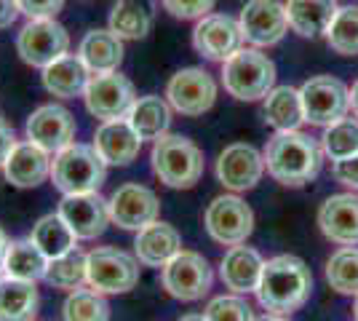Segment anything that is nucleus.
I'll return each instance as SVG.
<instances>
[{"mask_svg": "<svg viewBox=\"0 0 358 321\" xmlns=\"http://www.w3.org/2000/svg\"><path fill=\"white\" fill-rule=\"evenodd\" d=\"M313 273L294 255H278L265 262L262 278L257 284V300L268 313L289 316L310 300Z\"/></svg>", "mask_w": 358, "mask_h": 321, "instance_id": "obj_1", "label": "nucleus"}, {"mask_svg": "<svg viewBox=\"0 0 358 321\" xmlns=\"http://www.w3.org/2000/svg\"><path fill=\"white\" fill-rule=\"evenodd\" d=\"M262 155H265V169L275 183L299 187L318 177L324 150L310 134L297 129V131H275L268 139Z\"/></svg>", "mask_w": 358, "mask_h": 321, "instance_id": "obj_2", "label": "nucleus"}, {"mask_svg": "<svg viewBox=\"0 0 358 321\" xmlns=\"http://www.w3.org/2000/svg\"><path fill=\"white\" fill-rule=\"evenodd\" d=\"M150 164L155 177L174 190H187L203 177V153L193 139L182 134H166L152 142Z\"/></svg>", "mask_w": 358, "mask_h": 321, "instance_id": "obj_3", "label": "nucleus"}, {"mask_svg": "<svg viewBox=\"0 0 358 321\" xmlns=\"http://www.w3.org/2000/svg\"><path fill=\"white\" fill-rule=\"evenodd\" d=\"M107 177V164L94 150V145L73 142L54 155L51 164V183L62 196L75 193H99Z\"/></svg>", "mask_w": 358, "mask_h": 321, "instance_id": "obj_4", "label": "nucleus"}, {"mask_svg": "<svg viewBox=\"0 0 358 321\" xmlns=\"http://www.w3.org/2000/svg\"><path fill=\"white\" fill-rule=\"evenodd\" d=\"M222 86L241 102L265 99L275 89V64L259 48H241L222 64Z\"/></svg>", "mask_w": 358, "mask_h": 321, "instance_id": "obj_5", "label": "nucleus"}, {"mask_svg": "<svg viewBox=\"0 0 358 321\" xmlns=\"http://www.w3.org/2000/svg\"><path fill=\"white\" fill-rule=\"evenodd\" d=\"M139 284V260L118 246L86 252V287L99 294H126Z\"/></svg>", "mask_w": 358, "mask_h": 321, "instance_id": "obj_6", "label": "nucleus"}, {"mask_svg": "<svg viewBox=\"0 0 358 321\" xmlns=\"http://www.w3.org/2000/svg\"><path fill=\"white\" fill-rule=\"evenodd\" d=\"M16 54L24 64L45 70L51 62L70 54V32L57 19H27L16 35Z\"/></svg>", "mask_w": 358, "mask_h": 321, "instance_id": "obj_7", "label": "nucleus"}, {"mask_svg": "<svg viewBox=\"0 0 358 321\" xmlns=\"http://www.w3.org/2000/svg\"><path fill=\"white\" fill-rule=\"evenodd\" d=\"M161 284L174 300L195 303L209 294L214 284V271L203 255L182 249L174 260L161 268Z\"/></svg>", "mask_w": 358, "mask_h": 321, "instance_id": "obj_8", "label": "nucleus"}, {"mask_svg": "<svg viewBox=\"0 0 358 321\" xmlns=\"http://www.w3.org/2000/svg\"><path fill=\"white\" fill-rule=\"evenodd\" d=\"M206 233L217 244L222 246H238L246 244V238L254 230V212L238 193H224L211 199L203 214Z\"/></svg>", "mask_w": 358, "mask_h": 321, "instance_id": "obj_9", "label": "nucleus"}, {"mask_svg": "<svg viewBox=\"0 0 358 321\" xmlns=\"http://www.w3.org/2000/svg\"><path fill=\"white\" fill-rule=\"evenodd\" d=\"M299 97H302L305 121L313 123V126H331L340 118H345L348 110H350V89L345 86L340 78H310V80L302 83Z\"/></svg>", "mask_w": 358, "mask_h": 321, "instance_id": "obj_10", "label": "nucleus"}, {"mask_svg": "<svg viewBox=\"0 0 358 321\" xmlns=\"http://www.w3.org/2000/svg\"><path fill=\"white\" fill-rule=\"evenodd\" d=\"M166 99L171 110L187 118L209 113L217 102V80L203 67H182L166 83Z\"/></svg>", "mask_w": 358, "mask_h": 321, "instance_id": "obj_11", "label": "nucleus"}, {"mask_svg": "<svg viewBox=\"0 0 358 321\" xmlns=\"http://www.w3.org/2000/svg\"><path fill=\"white\" fill-rule=\"evenodd\" d=\"M86 110L96 121H118L126 118L131 105L136 102L134 83L120 73H102V76H91L89 86L83 92Z\"/></svg>", "mask_w": 358, "mask_h": 321, "instance_id": "obj_12", "label": "nucleus"}, {"mask_svg": "<svg viewBox=\"0 0 358 321\" xmlns=\"http://www.w3.org/2000/svg\"><path fill=\"white\" fill-rule=\"evenodd\" d=\"M107 209H110V222L113 225H118L120 230L139 233L161 217V201L148 185L126 183L107 199Z\"/></svg>", "mask_w": 358, "mask_h": 321, "instance_id": "obj_13", "label": "nucleus"}, {"mask_svg": "<svg viewBox=\"0 0 358 321\" xmlns=\"http://www.w3.org/2000/svg\"><path fill=\"white\" fill-rule=\"evenodd\" d=\"M75 131H78L75 115L67 107L54 105V102L35 107L24 123V137L51 155H57L67 145H73Z\"/></svg>", "mask_w": 358, "mask_h": 321, "instance_id": "obj_14", "label": "nucleus"}, {"mask_svg": "<svg viewBox=\"0 0 358 321\" xmlns=\"http://www.w3.org/2000/svg\"><path fill=\"white\" fill-rule=\"evenodd\" d=\"M241 32L243 41L254 48H268L284 41L289 32V19H286L284 3L278 0H249L241 8Z\"/></svg>", "mask_w": 358, "mask_h": 321, "instance_id": "obj_15", "label": "nucleus"}, {"mask_svg": "<svg viewBox=\"0 0 358 321\" xmlns=\"http://www.w3.org/2000/svg\"><path fill=\"white\" fill-rule=\"evenodd\" d=\"M193 48L211 62H227L243 48L241 22L227 14H209L198 19L193 30Z\"/></svg>", "mask_w": 358, "mask_h": 321, "instance_id": "obj_16", "label": "nucleus"}, {"mask_svg": "<svg viewBox=\"0 0 358 321\" xmlns=\"http://www.w3.org/2000/svg\"><path fill=\"white\" fill-rule=\"evenodd\" d=\"M262 174H265V155L246 142L227 145L217 158V180L230 193H243L257 187Z\"/></svg>", "mask_w": 358, "mask_h": 321, "instance_id": "obj_17", "label": "nucleus"}, {"mask_svg": "<svg viewBox=\"0 0 358 321\" xmlns=\"http://www.w3.org/2000/svg\"><path fill=\"white\" fill-rule=\"evenodd\" d=\"M62 220L73 228L78 241H94L102 236L110 225V209L107 199L99 193H75V196H62L59 209Z\"/></svg>", "mask_w": 358, "mask_h": 321, "instance_id": "obj_18", "label": "nucleus"}, {"mask_svg": "<svg viewBox=\"0 0 358 321\" xmlns=\"http://www.w3.org/2000/svg\"><path fill=\"white\" fill-rule=\"evenodd\" d=\"M51 164H54V155L45 153L43 148H38L30 139H19L3 164V174L8 185L27 190L51 180Z\"/></svg>", "mask_w": 358, "mask_h": 321, "instance_id": "obj_19", "label": "nucleus"}, {"mask_svg": "<svg viewBox=\"0 0 358 321\" xmlns=\"http://www.w3.org/2000/svg\"><path fill=\"white\" fill-rule=\"evenodd\" d=\"M318 228L329 241L340 246H358V196H329L318 209Z\"/></svg>", "mask_w": 358, "mask_h": 321, "instance_id": "obj_20", "label": "nucleus"}, {"mask_svg": "<svg viewBox=\"0 0 358 321\" xmlns=\"http://www.w3.org/2000/svg\"><path fill=\"white\" fill-rule=\"evenodd\" d=\"M91 145L107 166H129L142 150V137L131 129V123L126 118H118V121L99 123Z\"/></svg>", "mask_w": 358, "mask_h": 321, "instance_id": "obj_21", "label": "nucleus"}, {"mask_svg": "<svg viewBox=\"0 0 358 321\" xmlns=\"http://www.w3.org/2000/svg\"><path fill=\"white\" fill-rule=\"evenodd\" d=\"M265 260L254 246H230L220 262V278L233 294L257 292V284L262 278Z\"/></svg>", "mask_w": 358, "mask_h": 321, "instance_id": "obj_22", "label": "nucleus"}, {"mask_svg": "<svg viewBox=\"0 0 358 321\" xmlns=\"http://www.w3.org/2000/svg\"><path fill=\"white\" fill-rule=\"evenodd\" d=\"M179 252H182V236L174 225L161 220L142 228L134 238V257L139 260V265H148V268H164Z\"/></svg>", "mask_w": 358, "mask_h": 321, "instance_id": "obj_23", "label": "nucleus"}, {"mask_svg": "<svg viewBox=\"0 0 358 321\" xmlns=\"http://www.w3.org/2000/svg\"><path fill=\"white\" fill-rule=\"evenodd\" d=\"M123 41L110 30H89L80 43H78V57L86 64L91 76H102V73H118L123 64Z\"/></svg>", "mask_w": 358, "mask_h": 321, "instance_id": "obj_24", "label": "nucleus"}, {"mask_svg": "<svg viewBox=\"0 0 358 321\" xmlns=\"http://www.w3.org/2000/svg\"><path fill=\"white\" fill-rule=\"evenodd\" d=\"M41 78H43V89L51 97L75 99V97H83L91 73L86 70V64L80 62L78 54H64L62 59L51 62Z\"/></svg>", "mask_w": 358, "mask_h": 321, "instance_id": "obj_25", "label": "nucleus"}, {"mask_svg": "<svg viewBox=\"0 0 358 321\" xmlns=\"http://www.w3.org/2000/svg\"><path fill=\"white\" fill-rule=\"evenodd\" d=\"M284 8L289 27L302 38L327 35L331 19L340 11L337 0H286Z\"/></svg>", "mask_w": 358, "mask_h": 321, "instance_id": "obj_26", "label": "nucleus"}, {"mask_svg": "<svg viewBox=\"0 0 358 321\" xmlns=\"http://www.w3.org/2000/svg\"><path fill=\"white\" fill-rule=\"evenodd\" d=\"M126 121L131 123L136 134L145 139L158 142L161 137L169 134V126H171V105L169 99L158 97V94H145V97H136V102L131 105Z\"/></svg>", "mask_w": 358, "mask_h": 321, "instance_id": "obj_27", "label": "nucleus"}, {"mask_svg": "<svg viewBox=\"0 0 358 321\" xmlns=\"http://www.w3.org/2000/svg\"><path fill=\"white\" fill-rule=\"evenodd\" d=\"M155 24V0H115L110 11V30L120 41H142Z\"/></svg>", "mask_w": 358, "mask_h": 321, "instance_id": "obj_28", "label": "nucleus"}, {"mask_svg": "<svg viewBox=\"0 0 358 321\" xmlns=\"http://www.w3.org/2000/svg\"><path fill=\"white\" fill-rule=\"evenodd\" d=\"M3 271L8 278H19V281H43L45 271H48V257L38 249V244L27 238H11L6 260H3Z\"/></svg>", "mask_w": 358, "mask_h": 321, "instance_id": "obj_29", "label": "nucleus"}, {"mask_svg": "<svg viewBox=\"0 0 358 321\" xmlns=\"http://www.w3.org/2000/svg\"><path fill=\"white\" fill-rule=\"evenodd\" d=\"M262 115H265V121H268L275 131H297L299 123L305 121L299 89L275 86V89L262 99Z\"/></svg>", "mask_w": 358, "mask_h": 321, "instance_id": "obj_30", "label": "nucleus"}, {"mask_svg": "<svg viewBox=\"0 0 358 321\" xmlns=\"http://www.w3.org/2000/svg\"><path fill=\"white\" fill-rule=\"evenodd\" d=\"M41 306V294L32 281L3 278L0 281V321H32Z\"/></svg>", "mask_w": 358, "mask_h": 321, "instance_id": "obj_31", "label": "nucleus"}, {"mask_svg": "<svg viewBox=\"0 0 358 321\" xmlns=\"http://www.w3.org/2000/svg\"><path fill=\"white\" fill-rule=\"evenodd\" d=\"M30 238L38 244V249L43 252L48 260H57L62 255L78 249V236L73 233V228L62 220L59 212L43 214L30 230Z\"/></svg>", "mask_w": 358, "mask_h": 321, "instance_id": "obj_32", "label": "nucleus"}, {"mask_svg": "<svg viewBox=\"0 0 358 321\" xmlns=\"http://www.w3.org/2000/svg\"><path fill=\"white\" fill-rule=\"evenodd\" d=\"M43 281L48 287L67 292V294L75 290H83L86 287V252L73 249L57 260H48V271H45Z\"/></svg>", "mask_w": 358, "mask_h": 321, "instance_id": "obj_33", "label": "nucleus"}, {"mask_svg": "<svg viewBox=\"0 0 358 321\" xmlns=\"http://www.w3.org/2000/svg\"><path fill=\"white\" fill-rule=\"evenodd\" d=\"M62 321H110V306L105 294L91 287L75 290L62 303Z\"/></svg>", "mask_w": 358, "mask_h": 321, "instance_id": "obj_34", "label": "nucleus"}, {"mask_svg": "<svg viewBox=\"0 0 358 321\" xmlns=\"http://www.w3.org/2000/svg\"><path fill=\"white\" fill-rule=\"evenodd\" d=\"M327 43L343 57H358V6H340L327 30Z\"/></svg>", "mask_w": 358, "mask_h": 321, "instance_id": "obj_35", "label": "nucleus"}, {"mask_svg": "<svg viewBox=\"0 0 358 321\" xmlns=\"http://www.w3.org/2000/svg\"><path fill=\"white\" fill-rule=\"evenodd\" d=\"M321 150L334 164L345 161L350 155L358 153V118H340L337 123L327 126L324 137H321Z\"/></svg>", "mask_w": 358, "mask_h": 321, "instance_id": "obj_36", "label": "nucleus"}, {"mask_svg": "<svg viewBox=\"0 0 358 321\" xmlns=\"http://www.w3.org/2000/svg\"><path fill=\"white\" fill-rule=\"evenodd\" d=\"M327 281L340 294H358V246H343L329 257Z\"/></svg>", "mask_w": 358, "mask_h": 321, "instance_id": "obj_37", "label": "nucleus"}, {"mask_svg": "<svg viewBox=\"0 0 358 321\" xmlns=\"http://www.w3.org/2000/svg\"><path fill=\"white\" fill-rule=\"evenodd\" d=\"M203 316L209 321H254V311L241 294H220L209 300Z\"/></svg>", "mask_w": 358, "mask_h": 321, "instance_id": "obj_38", "label": "nucleus"}, {"mask_svg": "<svg viewBox=\"0 0 358 321\" xmlns=\"http://www.w3.org/2000/svg\"><path fill=\"white\" fill-rule=\"evenodd\" d=\"M174 19H203L214 11L217 0H161Z\"/></svg>", "mask_w": 358, "mask_h": 321, "instance_id": "obj_39", "label": "nucleus"}, {"mask_svg": "<svg viewBox=\"0 0 358 321\" xmlns=\"http://www.w3.org/2000/svg\"><path fill=\"white\" fill-rule=\"evenodd\" d=\"M67 0H16L22 16L27 19H57Z\"/></svg>", "mask_w": 358, "mask_h": 321, "instance_id": "obj_40", "label": "nucleus"}, {"mask_svg": "<svg viewBox=\"0 0 358 321\" xmlns=\"http://www.w3.org/2000/svg\"><path fill=\"white\" fill-rule=\"evenodd\" d=\"M331 171H334V180H337V183H343V185H348V187L358 190V153L350 155V158H345V161H337V164L331 166Z\"/></svg>", "mask_w": 358, "mask_h": 321, "instance_id": "obj_41", "label": "nucleus"}, {"mask_svg": "<svg viewBox=\"0 0 358 321\" xmlns=\"http://www.w3.org/2000/svg\"><path fill=\"white\" fill-rule=\"evenodd\" d=\"M16 142H19V139H16L14 126H11V123L0 115V169H3V164H6V158L11 155V150H14Z\"/></svg>", "mask_w": 358, "mask_h": 321, "instance_id": "obj_42", "label": "nucleus"}, {"mask_svg": "<svg viewBox=\"0 0 358 321\" xmlns=\"http://www.w3.org/2000/svg\"><path fill=\"white\" fill-rule=\"evenodd\" d=\"M19 16H22V11H19L16 0H0V30L11 27Z\"/></svg>", "mask_w": 358, "mask_h": 321, "instance_id": "obj_43", "label": "nucleus"}, {"mask_svg": "<svg viewBox=\"0 0 358 321\" xmlns=\"http://www.w3.org/2000/svg\"><path fill=\"white\" fill-rule=\"evenodd\" d=\"M8 244H11V238L6 236V230L0 228V268H3V260H6V252H8Z\"/></svg>", "mask_w": 358, "mask_h": 321, "instance_id": "obj_44", "label": "nucleus"}, {"mask_svg": "<svg viewBox=\"0 0 358 321\" xmlns=\"http://www.w3.org/2000/svg\"><path fill=\"white\" fill-rule=\"evenodd\" d=\"M350 107H353V113H356L358 118V80L353 83V89H350Z\"/></svg>", "mask_w": 358, "mask_h": 321, "instance_id": "obj_45", "label": "nucleus"}, {"mask_svg": "<svg viewBox=\"0 0 358 321\" xmlns=\"http://www.w3.org/2000/svg\"><path fill=\"white\" fill-rule=\"evenodd\" d=\"M254 321H292V319H286V316H278V313H265V316H259V319H254Z\"/></svg>", "mask_w": 358, "mask_h": 321, "instance_id": "obj_46", "label": "nucleus"}, {"mask_svg": "<svg viewBox=\"0 0 358 321\" xmlns=\"http://www.w3.org/2000/svg\"><path fill=\"white\" fill-rule=\"evenodd\" d=\"M179 321H209V319H206L203 313H185V316H182Z\"/></svg>", "mask_w": 358, "mask_h": 321, "instance_id": "obj_47", "label": "nucleus"}, {"mask_svg": "<svg viewBox=\"0 0 358 321\" xmlns=\"http://www.w3.org/2000/svg\"><path fill=\"white\" fill-rule=\"evenodd\" d=\"M353 311H356V321H358V294H356V308H353Z\"/></svg>", "mask_w": 358, "mask_h": 321, "instance_id": "obj_48", "label": "nucleus"}, {"mask_svg": "<svg viewBox=\"0 0 358 321\" xmlns=\"http://www.w3.org/2000/svg\"><path fill=\"white\" fill-rule=\"evenodd\" d=\"M3 278H6V271H3V268H0V281H3Z\"/></svg>", "mask_w": 358, "mask_h": 321, "instance_id": "obj_49", "label": "nucleus"}, {"mask_svg": "<svg viewBox=\"0 0 358 321\" xmlns=\"http://www.w3.org/2000/svg\"><path fill=\"white\" fill-rule=\"evenodd\" d=\"M32 321H38V319H32Z\"/></svg>", "mask_w": 358, "mask_h": 321, "instance_id": "obj_50", "label": "nucleus"}]
</instances>
